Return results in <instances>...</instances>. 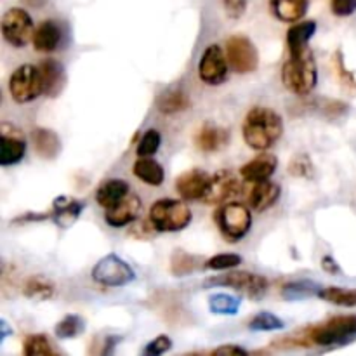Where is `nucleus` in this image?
Wrapping results in <instances>:
<instances>
[{"instance_id": "f257e3e1", "label": "nucleus", "mask_w": 356, "mask_h": 356, "mask_svg": "<svg viewBox=\"0 0 356 356\" xmlns=\"http://www.w3.org/2000/svg\"><path fill=\"white\" fill-rule=\"evenodd\" d=\"M284 134V120L275 110L266 106H254L245 115L242 136L247 146L257 152H266Z\"/></svg>"}, {"instance_id": "f03ea898", "label": "nucleus", "mask_w": 356, "mask_h": 356, "mask_svg": "<svg viewBox=\"0 0 356 356\" xmlns=\"http://www.w3.org/2000/svg\"><path fill=\"white\" fill-rule=\"evenodd\" d=\"M316 80L318 72L312 49L306 47L302 51L291 52V58L282 68V82L285 89L296 96H308L315 89Z\"/></svg>"}, {"instance_id": "7ed1b4c3", "label": "nucleus", "mask_w": 356, "mask_h": 356, "mask_svg": "<svg viewBox=\"0 0 356 356\" xmlns=\"http://www.w3.org/2000/svg\"><path fill=\"white\" fill-rule=\"evenodd\" d=\"M149 222L159 233H176L191 222V211L184 202L162 198L149 209Z\"/></svg>"}, {"instance_id": "20e7f679", "label": "nucleus", "mask_w": 356, "mask_h": 356, "mask_svg": "<svg viewBox=\"0 0 356 356\" xmlns=\"http://www.w3.org/2000/svg\"><path fill=\"white\" fill-rule=\"evenodd\" d=\"M313 346H336L356 337V316H334L320 325L309 327Z\"/></svg>"}, {"instance_id": "39448f33", "label": "nucleus", "mask_w": 356, "mask_h": 356, "mask_svg": "<svg viewBox=\"0 0 356 356\" xmlns=\"http://www.w3.org/2000/svg\"><path fill=\"white\" fill-rule=\"evenodd\" d=\"M216 222H218L219 232L222 233L226 240L238 242L249 233L250 226H252V216L243 204H236V202L228 204L226 202L216 212Z\"/></svg>"}, {"instance_id": "423d86ee", "label": "nucleus", "mask_w": 356, "mask_h": 356, "mask_svg": "<svg viewBox=\"0 0 356 356\" xmlns=\"http://www.w3.org/2000/svg\"><path fill=\"white\" fill-rule=\"evenodd\" d=\"M226 58L233 72L245 75L256 72L259 66V52L254 42L245 35H232L226 40Z\"/></svg>"}, {"instance_id": "0eeeda50", "label": "nucleus", "mask_w": 356, "mask_h": 356, "mask_svg": "<svg viewBox=\"0 0 356 356\" xmlns=\"http://www.w3.org/2000/svg\"><path fill=\"white\" fill-rule=\"evenodd\" d=\"M90 277L96 284L104 285V287H122V285L131 284L136 278V273L117 254H108L94 264Z\"/></svg>"}, {"instance_id": "6e6552de", "label": "nucleus", "mask_w": 356, "mask_h": 356, "mask_svg": "<svg viewBox=\"0 0 356 356\" xmlns=\"http://www.w3.org/2000/svg\"><path fill=\"white\" fill-rule=\"evenodd\" d=\"M10 96L16 103L24 104L42 96V79L38 66L21 65L9 79Z\"/></svg>"}, {"instance_id": "1a4fd4ad", "label": "nucleus", "mask_w": 356, "mask_h": 356, "mask_svg": "<svg viewBox=\"0 0 356 356\" xmlns=\"http://www.w3.org/2000/svg\"><path fill=\"white\" fill-rule=\"evenodd\" d=\"M2 35L13 47H24L28 42L33 40V19L24 9L13 7L2 17Z\"/></svg>"}, {"instance_id": "9d476101", "label": "nucleus", "mask_w": 356, "mask_h": 356, "mask_svg": "<svg viewBox=\"0 0 356 356\" xmlns=\"http://www.w3.org/2000/svg\"><path fill=\"white\" fill-rule=\"evenodd\" d=\"M207 285H222V287L235 289L250 299H261L268 291V280L261 275L249 271H232L207 280Z\"/></svg>"}, {"instance_id": "9b49d317", "label": "nucleus", "mask_w": 356, "mask_h": 356, "mask_svg": "<svg viewBox=\"0 0 356 356\" xmlns=\"http://www.w3.org/2000/svg\"><path fill=\"white\" fill-rule=\"evenodd\" d=\"M229 63L226 58V51H222L221 45L212 44L202 54L198 63V75L200 80L207 86H219L226 80Z\"/></svg>"}, {"instance_id": "f8f14e48", "label": "nucleus", "mask_w": 356, "mask_h": 356, "mask_svg": "<svg viewBox=\"0 0 356 356\" xmlns=\"http://www.w3.org/2000/svg\"><path fill=\"white\" fill-rule=\"evenodd\" d=\"M240 177L236 176V172H233L229 169L218 170L211 177V183H209L205 197L202 200L211 205L226 204L233 197H236L240 193V190H242V181H240Z\"/></svg>"}, {"instance_id": "ddd939ff", "label": "nucleus", "mask_w": 356, "mask_h": 356, "mask_svg": "<svg viewBox=\"0 0 356 356\" xmlns=\"http://www.w3.org/2000/svg\"><path fill=\"white\" fill-rule=\"evenodd\" d=\"M211 177L204 169H190L177 176L176 191L184 200H202L211 183Z\"/></svg>"}, {"instance_id": "4468645a", "label": "nucleus", "mask_w": 356, "mask_h": 356, "mask_svg": "<svg viewBox=\"0 0 356 356\" xmlns=\"http://www.w3.org/2000/svg\"><path fill=\"white\" fill-rule=\"evenodd\" d=\"M141 207V198L136 197V195H127L124 200L115 204L113 207L104 209V221L111 228H124L139 218Z\"/></svg>"}, {"instance_id": "2eb2a0df", "label": "nucleus", "mask_w": 356, "mask_h": 356, "mask_svg": "<svg viewBox=\"0 0 356 356\" xmlns=\"http://www.w3.org/2000/svg\"><path fill=\"white\" fill-rule=\"evenodd\" d=\"M38 70L42 79V94L47 97H58L66 86L65 66L56 59H44L38 65Z\"/></svg>"}, {"instance_id": "dca6fc26", "label": "nucleus", "mask_w": 356, "mask_h": 356, "mask_svg": "<svg viewBox=\"0 0 356 356\" xmlns=\"http://www.w3.org/2000/svg\"><path fill=\"white\" fill-rule=\"evenodd\" d=\"M278 167V159L273 153H261V155L254 156L252 160L240 167V176L243 181L249 183H261V181H268L275 174Z\"/></svg>"}, {"instance_id": "f3484780", "label": "nucleus", "mask_w": 356, "mask_h": 356, "mask_svg": "<svg viewBox=\"0 0 356 356\" xmlns=\"http://www.w3.org/2000/svg\"><path fill=\"white\" fill-rule=\"evenodd\" d=\"M26 153V141L16 127L9 132L7 124H2V146H0V163L3 167L16 165Z\"/></svg>"}, {"instance_id": "a211bd4d", "label": "nucleus", "mask_w": 356, "mask_h": 356, "mask_svg": "<svg viewBox=\"0 0 356 356\" xmlns=\"http://www.w3.org/2000/svg\"><path fill=\"white\" fill-rule=\"evenodd\" d=\"M193 141H195V146H197L200 152L214 153L228 146L229 132L226 131V129L219 127V125L207 122V124H204L200 129H198Z\"/></svg>"}, {"instance_id": "6ab92c4d", "label": "nucleus", "mask_w": 356, "mask_h": 356, "mask_svg": "<svg viewBox=\"0 0 356 356\" xmlns=\"http://www.w3.org/2000/svg\"><path fill=\"white\" fill-rule=\"evenodd\" d=\"M280 195L282 188L277 183H271L270 179L261 181V183H254L249 193V204L256 212H264L277 204Z\"/></svg>"}, {"instance_id": "aec40b11", "label": "nucleus", "mask_w": 356, "mask_h": 356, "mask_svg": "<svg viewBox=\"0 0 356 356\" xmlns=\"http://www.w3.org/2000/svg\"><path fill=\"white\" fill-rule=\"evenodd\" d=\"M31 143L38 156L45 160H54L61 153V139L51 129L37 127L31 131Z\"/></svg>"}, {"instance_id": "412c9836", "label": "nucleus", "mask_w": 356, "mask_h": 356, "mask_svg": "<svg viewBox=\"0 0 356 356\" xmlns=\"http://www.w3.org/2000/svg\"><path fill=\"white\" fill-rule=\"evenodd\" d=\"M63 40L61 26L54 19H45L40 26L35 30L33 47L38 52H52L59 47Z\"/></svg>"}, {"instance_id": "4be33fe9", "label": "nucleus", "mask_w": 356, "mask_h": 356, "mask_svg": "<svg viewBox=\"0 0 356 356\" xmlns=\"http://www.w3.org/2000/svg\"><path fill=\"white\" fill-rule=\"evenodd\" d=\"M129 195V184L124 179H108L97 188L96 202L103 209L113 207Z\"/></svg>"}, {"instance_id": "5701e85b", "label": "nucleus", "mask_w": 356, "mask_h": 356, "mask_svg": "<svg viewBox=\"0 0 356 356\" xmlns=\"http://www.w3.org/2000/svg\"><path fill=\"white\" fill-rule=\"evenodd\" d=\"M270 9L284 23H296L308 9V0H270Z\"/></svg>"}, {"instance_id": "b1692460", "label": "nucleus", "mask_w": 356, "mask_h": 356, "mask_svg": "<svg viewBox=\"0 0 356 356\" xmlns=\"http://www.w3.org/2000/svg\"><path fill=\"white\" fill-rule=\"evenodd\" d=\"M132 172H134V176L138 179L149 184V186H160L163 183V179H165L163 167L156 160L149 159V156H139L138 162L132 167Z\"/></svg>"}, {"instance_id": "393cba45", "label": "nucleus", "mask_w": 356, "mask_h": 356, "mask_svg": "<svg viewBox=\"0 0 356 356\" xmlns=\"http://www.w3.org/2000/svg\"><path fill=\"white\" fill-rule=\"evenodd\" d=\"M86 205L79 200H73V198L59 197L54 200V211H52V218L54 222H58L61 228H68L70 225L76 221V218L80 216V212L83 211Z\"/></svg>"}, {"instance_id": "a878e982", "label": "nucleus", "mask_w": 356, "mask_h": 356, "mask_svg": "<svg viewBox=\"0 0 356 356\" xmlns=\"http://www.w3.org/2000/svg\"><path fill=\"white\" fill-rule=\"evenodd\" d=\"M156 108L163 115H174L190 108V97L181 89H169L156 97Z\"/></svg>"}, {"instance_id": "bb28decb", "label": "nucleus", "mask_w": 356, "mask_h": 356, "mask_svg": "<svg viewBox=\"0 0 356 356\" xmlns=\"http://www.w3.org/2000/svg\"><path fill=\"white\" fill-rule=\"evenodd\" d=\"M316 23L315 21H302V23L292 24L287 31V45L291 52L302 51L308 47L309 40L315 35Z\"/></svg>"}, {"instance_id": "cd10ccee", "label": "nucleus", "mask_w": 356, "mask_h": 356, "mask_svg": "<svg viewBox=\"0 0 356 356\" xmlns=\"http://www.w3.org/2000/svg\"><path fill=\"white\" fill-rule=\"evenodd\" d=\"M320 287L316 282L313 280H296V282H289L282 287V298L287 299V301H299V299H306V298H313L316 296L318 298Z\"/></svg>"}, {"instance_id": "c85d7f7f", "label": "nucleus", "mask_w": 356, "mask_h": 356, "mask_svg": "<svg viewBox=\"0 0 356 356\" xmlns=\"http://www.w3.org/2000/svg\"><path fill=\"white\" fill-rule=\"evenodd\" d=\"M23 294L24 298L35 299V301H47L54 296V284L42 275H35V277L28 278V282L24 284Z\"/></svg>"}, {"instance_id": "c756f323", "label": "nucleus", "mask_w": 356, "mask_h": 356, "mask_svg": "<svg viewBox=\"0 0 356 356\" xmlns=\"http://www.w3.org/2000/svg\"><path fill=\"white\" fill-rule=\"evenodd\" d=\"M320 299L330 302L341 308H355L356 306V289H343V287H325L320 291Z\"/></svg>"}, {"instance_id": "7c9ffc66", "label": "nucleus", "mask_w": 356, "mask_h": 356, "mask_svg": "<svg viewBox=\"0 0 356 356\" xmlns=\"http://www.w3.org/2000/svg\"><path fill=\"white\" fill-rule=\"evenodd\" d=\"M86 330V322L79 315H66L58 325L54 327L56 337L59 339H73Z\"/></svg>"}, {"instance_id": "2f4dec72", "label": "nucleus", "mask_w": 356, "mask_h": 356, "mask_svg": "<svg viewBox=\"0 0 356 356\" xmlns=\"http://www.w3.org/2000/svg\"><path fill=\"white\" fill-rule=\"evenodd\" d=\"M209 309L214 315H236L240 309V299L233 298L229 294H214L209 299Z\"/></svg>"}, {"instance_id": "473e14b6", "label": "nucleus", "mask_w": 356, "mask_h": 356, "mask_svg": "<svg viewBox=\"0 0 356 356\" xmlns=\"http://www.w3.org/2000/svg\"><path fill=\"white\" fill-rule=\"evenodd\" d=\"M249 329L254 332H275V330L285 329V322L270 312L257 313L249 322Z\"/></svg>"}, {"instance_id": "72a5a7b5", "label": "nucleus", "mask_w": 356, "mask_h": 356, "mask_svg": "<svg viewBox=\"0 0 356 356\" xmlns=\"http://www.w3.org/2000/svg\"><path fill=\"white\" fill-rule=\"evenodd\" d=\"M197 270V259L186 250H176L170 257V271L176 277H186Z\"/></svg>"}, {"instance_id": "f704fd0d", "label": "nucleus", "mask_w": 356, "mask_h": 356, "mask_svg": "<svg viewBox=\"0 0 356 356\" xmlns=\"http://www.w3.org/2000/svg\"><path fill=\"white\" fill-rule=\"evenodd\" d=\"M23 353L26 356H51L54 355V350H52L47 336H44V334H31V336L24 339Z\"/></svg>"}, {"instance_id": "c9c22d12", "label": "nucleus", "mask_w": 356, "mask_h": 356, "mask_svg": "<svg viewBox=\"0 0 356 356\" xmlns=\"http://www.w3.org/2000/svg\"><path fill=\"white\" fill-rule=\"evenodd\" d=\"M289 174L294 177H301V179H312L315 176V167H313L312 159L305 153H299L289 163Z\"/></svg>"}, {"instance_id": "e433bc0d", "label": "nucleus", "mask_w": 356, "mask_h": 356, "mask_svg": "<svg viewBox=\"0 0 356 356\" xmlns=\"http://www.w3.org/2000/svg\"><path fill=\"white\" fill-rule=\"evenodd\" d=\"M160 145H162V136H160V132L156 129H148L143 134L141 141H139L138 148H136V153H138V156H153L159 152Z\"/></svg>"}, {"instance_id": "4c0bfd02", "label": "nucleus", "mask_w": 356, "mask_h": 356, "mask_svg": "<svg viewBox=\"0 0 356 356\" xmlns=\"http://www.w3.org/2000/svg\"><path fill=\"white\" fill-rule=\"evenodd\" d=\"M240 263H242V257H240L238 254L225 252V254H216V256H212L211 259L205 263V268H209V270L222 271V270H232V268H236Z\"/></svg>"}, {"instance_id": "58836bf2", "label": "nucleus", "mask_w": 356, "mask_h": 356, "mask_svg": "<svg viewBox=\"0 0 356 356\" xmlns=\"http://www.w3.org/2000/svg\"><path fill=\"white\" fill-rule=\"evenodd\" d=\"M172 348V339L169 336H159L152 341V343L146 344V348L143 350V353L146 356H160Z\"/></svg>"}, {"instance_id": "ea45409f", "label": "nucleus", "mask_w": 356, "mask_h": 356, "mask_svg": "<svg viewBox=\"0 0 356 356\" xmlns=\"http://www.w3.org/2000/svg\"><path fill=\"white\" fill-rule=\"evenodd\" d=\"M336 68H337V75H339V79L343 80L344 86L356 90V79H355L353 73H351L350 70H346V66H344L343 52L341 51H337V54H336Z\"/></svg>"}, {"instance_id": "a19ab883", "label": "nucleus", "mask_w": 356, "mask_h": 356, "mask_svg": "<svg viewBox=\"0 0 356 356\" xmlns=\"http://www.w3.org/2000/svg\"><path fill=\"white\" fill-rule=\"evenodd\" d=\"M226 16L232 19H240L247 10V0H221Z\"/></svg>"}, {"instance_id": "79ce46f5", "label": "nucleus", "mask_w": 356, "mask_h": 356, "mask_svg": "<svg viewBox=\"0 0 356 356\" xmlns=\"http://www.w3.org/2000/svg\"><path fill=\"white\" fill-rule=\"evenodd\" d=\"M332 13L339 17H348L356 13V0H332Z\"/></svg>"}, {"instance_id": "37998d69", "label": "nucleus", "mask_w": 356, "mask_h": 356, "mask_svg": "<svg viewBox=\"0 0 356 356\" xmlns=\"http://www.w3.org/2000/svg\"><path fill=\"white\" fill-rule=\"evenodd\" d=\"M212 355L216 356H225V355H247V350L243 348L235 346V344H226V346H219L212 351Z\"/></svg>"}, {"instance_id": "c03bdc74", "label": "nucleus", "mask_w": 356, "mask_h": 356, "mask_svg": "<svg viewBox=\"0 0 356 356\" xmlns=\"http://www.w3.org/2000/svg\"><path fill=\"white\" fill-rule=\"evenodd\" d=\"M322 268L330 275H341V266L332 256H325L322 259Z\"/></svg>"}, {"instance_id": "a18cd8bd", "label": "nucleus", "mask_w": 356, "mask_h": 356, "mask_svg": "<svg viewBox=\"0 0 356 356\" xmlns=\"http://www.w3.org/2000/svg\"><path fill=\"white\" fill-rule=\"evenodd\" d=\"M0 325H2V336H0V341H6V337L9 336V327H7L6 320H2V322H0Z\"/></svg>"}]
</instances>
